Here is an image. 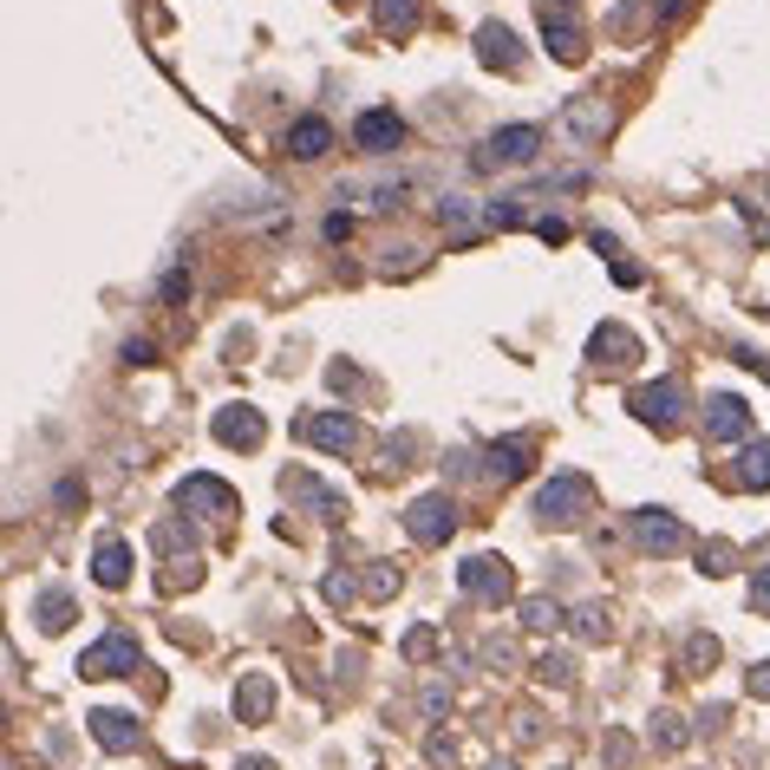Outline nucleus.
Here are the masks:
<instances>
[{
	"label": "nucleus",
	"mask_w": 770,
	"mask_h": 770,
	"mask_svg": "<svg viewBox=\"0 0 770 770\" xmlns=\"http://www.w3.org/2000/svg\"><path fill=\"white\" fill-rule=\"evenodd\" d=\"M536 523L542 529H575V523H588V510H595V484L582 477V470H562V477H549L542 490H536Z\"/></svg>",
	"instance_id": "f257e3e1"
},
{
	"label": "nucleus",
	"mask_w": 770,
	"mask_h": 770,
	"mask_svg": "<svg viewBox=\"0 0 770 770\" xmlns=\"http://www.w3.org/2000/svg\"><path fill=\"white\" fill-rule=\"evenodd\" d=\"M536 150H542V131H536V124H503V131H490V137L470 150V170H477V176H497V170H510V163H536Z\"/></svg>",
	"instance_id": "f03ea898"
},
{
	"label": "nucleus",
	"mask_w": 770,
	"mask_h": 770,
	"mask_svg": "<svg viewBox=\"0 0 770 770\" xmlns=\"http://www.w3.org/2000/svg\"><path fill=\"white\" fill-rule=\"evenodd\" d=\"M457 588H464V601H484V608L516 601V575H510L503 555H464L457 562Z\"/></svg>",
	"instance_id": "7ed1b4c3"
},
{
	"label": "nucleus",
	"mask_w": 770,
	"mask_h": 770,
	"mask_svg": "<svg viewBox=\"0 0 770 770\" xmlns=\"http://www.w3.org/2000/svg\"><path fill=\"white\" fill-rule=\"evenodd\" d=\"M686 405H693V399H686V386H680L673 372H667V379H647V386L634 392V418L653 425V431H680V425H686Z\"/></svg>",
	"instance_id": "20e7f679"
},
{
	"label": "nucleus",
	"mask_w": 770,
	"mask_h": 770,
	"mask_svg": "<svg viewBox=\"0 0 770 770\" xmlns=\"http://www.w3.org/2000/svg\"><path fill=\"white\" fill-rule=\"evenodd\" d=\"M294 431H301V444H314V451H333V457L359 451V438H366L353 412H301V418H294Z\"/></svg>",
	"instance_id": "39448f33"
},
{
	"label": "nucleus",
	"mask_w": 770,
	"mask_h": 770,
	"mask_svg": "<svg viewBox=\"0 0 770 770\" xmlns=\"http://www.w3.org/2000/svg\"><path fill=\"white\" fill-rule=\"evenodd\" d=\"M137 667H144V647H137L131 634H105V640H91L85 660H78L85 680H131Z\"/></svg>",
	"instance_id": "423d86ee"
},
{
	"label": "nucleus",
	"mask_w": 770,
	"mask_h": 770,
	"mask_svg": "<svg viewBox=\"0 0 770 770\" xmlns=\"http://www.w3.org/2000/svg\"><path fill=\"white\" fill-rule=\"evenodd\" d=\"M451 529H457V503H451L444 490H431V497H418V503L405 510V536H412V542H425V549L451 542Z\"/></svg>",
	"instance_id": "0eeeda50"
},
{
	"label": "nucleus",
	"mask_w": 770,
	"mask_h": 770,
	"mask_svg": "<svg viewBox=\"0 0 770 770\" xmlns=\"http://www.w3.org/2000/svg\"><path fill=\"white\" fill-rule=\"evenodd\" d=\"M627 536H634L640 555H673V549H686V523H680L673 510H634V516H627Z\"/></svg>",
	"instance_id": "6e6552de"
},
{
	"label": "nucleus",
	"mask_w": 770,
	"mask_h": 770,
	"mask_svg": "<svg viewBox=\"0 0 770 770\" xmlns=\"http://www.w3.org/2000/svg\"><path fill=\"white\" fill-rule=\"evenodd\" d=\"M706 438L712 444H745L751 438V405L738 392H712L706 399Z\"/></svg>",
	"instance_id": "1a4fd4ad"
},
{
	"label": "nucleus",
	"mask_w": 770,
	"mask_h": 770,
	"mask_svg": "<svg viewBox=\"0 0 770 770\" xmlns=\"http://www.w3.org/2000/svg\"><path fill=\"white\" fill-rule=\"evenodd\" d=\"M176 510H183V516H203V510H209L216 523H229V516H235V490H229L222 477H183V484H176Z\"/></svg>",
	"instance_id": "9d476101"
},
{
	"label": "nucleus",
	"mask_w": 770,
	"mask_h": 770,
	"mask_svg": "<svg viewBox=\"0 0 770 770\" xmlns=\"http://www.w3.org/2000/svg\"><path fill=\"white\" fill-rule=\"evenodd\" d=\"M542 39H549V59H562V65H582V59H588V33H582V20L562 13L555 0L542 7Z\"/></svg>",
	"instance_id": "9b49d317"
},
{
	"label": "nucleus",
	"mask_w": 770,
	"mask_h": 770,
	"mask_svg": "<svg viewBox=\"0 0 770 770\" xmlns=\"http://www.w3.org/2000/svg\"><path fill=\"white\" fill-rule=\"evenodd\" d=\"M353 144H359V150H372V157H392V150L405 144V118H399V111H386V105H372V111H359V118H353Z\"/></svg>",
	"instance_id": "f8f14e48"
},
{
	"label": "nucleus",
	"mask_w": 770,
	"mask_h": 770,
	"mask_svg": "<svg viewBox=\"0 0 770 770\" xmlns=\"http://www.w3.org/2000/svg\"><path fill=\"white\" fill-rule=\"evenodd\" d=\"M209 431H216V444H229V451H255V444L268 438V418H261L255 405H222Z\"/></svg>",
	"instance_id": "ddd939ff"
},
{
	"label": "nucleus",
	"mask_w": 770,
	"mask_h": 770,
	"mask_svg": "<svg viewBox=\"0 0 770 770\" xmlns=\"http://www.w3.org/2000/svg\"><path fill=\"white\" fill-rule=\"evenodd\" d=\"M85 732H91V745H98V751H118V758H124V751H137V738H144V732H137V719H131V712H118V706H98Z\"/></svg>",
	"instance_id": "4468645a"
},
{
	"label": "nucleus",
	"mask_w": 770,
	"mask_h": 770,
	"mask_svg": "<svg viewBox=\"0 0 770 770\" xmlns=\"http://www.w3.org/2000/svg\"><path fill=\"white\" fill-rule=\"evenodd\" d=\"M529 470H536V444L529 438H497L490 457H484V477H497V484H516Z\"/></svg>",
	"instance_id": "2eb2a0df"
},
{
	"label": "nucleus",
	"mask_w": 770,
	"mask_h": 770,
	"mask_svg": "<svg viewBox=\"0 0 770 770\" xmlns=\"http://www.w3.org/2000/svg\"><path fill=\"white\" fill-rule=\"evenodd\" d=\"M477 59H484L490 72H516V65H523V46H516V33H510L503 20H484V26H477Z\"/></svg>",
	"instance_id": "dca6fc26"
},
{
	"label": "nucleus",
	"mask_w": 770,
	"mask_h": 770,
	"mask_svg": "<svg viewBox=\"0 0 770 770\" xmlns=\"http://www.w3.org/2000/svg\"><path fill=\"white\" fill-rule=\"evenodd\" d=\"M627 359H640V340H634L627 327H614V320L595 327V340H588V366L608 372V366H627Z\"/></svg>",
	"instance_id": "f3484780"
},
{
	"label": "nucleus",
	"mask_w": 770,
	"mask_h": 770,
	"mask_svg": "<svg viewBox=\"0 0 770 770\" xmlns=\"http://www.w3.org/2000/svg\"><path fill=\"white\" fill-rule=\"evenodd\" d=\"M91 582H98V588H124V582H131V549H124L118 536H105V542L91 549Z\"/></svg>",
	"instance_id": "a211bd4d"
},
{
	"label": "nucleus",
	"mask_w": 770,
	"mask_h": 770,
	"mask_svg": "<svg viewBox=\"0 0 770 770\" xmlns=\"http://www.w3.org/2000/svg\"><path fill=\"white\" fill-rule=\"evenodd\" d=\"M732 484H738V490H770V438H751V444L732 457Z\"/></svg>",
	"instance_id": "6ab92c4d"
},
{
	"label": "nucleus",
	"mask_w": 770,
	"mask_h": 770,
	"mask_svg": "<svg viewBox=\"0 0 770 770\" xmlns=\"http://www.w3.org/2000/svg\"><path fill=\"white\" fill-rule=\"evenodd\" d=\"M274 712V686L261 680V673H248L242 686H235V719H248V725H261Z\"/></svg>",
	"instance_id": "aec40b11"
},
{
	"label": "nucleus",
	"mask_w": 770,
	"mask_h": 770,
	"mask_svg": "<svg viewBox=\"0 0 770 770\" xmlns=\"http://www.w3.org/2000/svg\"><path fill=\"white\" fill-rule=\"evenodd\" d=\"M288 150H294V157H327V150H333V131H327V118H301V124L288 131Z\"/></svg>",
	"instance_id": "412c9836"
},
{
	"label": "nucleus",
	"mask_w": 770,
	"mask_h": 770,
	"mask_svg": "<svg viewBox=\"0 0 770 770\" xmlns=\"http://www.w3.org/2000/svg\"><path fill=\"white\" fill-rule=\"evenodd\" d=\"M569 627L588 640V647H601V640H614V621H608V608L601 601H582V608H569Z\"/></svg>",
	"instance_id": "4be33fe9"
},
{
	"label": "nucleus",
	"mask_w": 770,
	"mask_h": 770,
	"mask_svg": "<svg viewBox=\"0 0 770 770\" xmlns=\"http://www.w3.org/2000/svg\"><path fill=\"white\" fill-rule=\"evenodd\" d=\"M418 13H425V0H372V20H379L386 33H412Z\"/></svg>",
	"instance_id": "5701e85b"
},
{
	"label": "nucleus",
	"mask_w": 770,
	"mask_h": 770,
	"mask_svg": "<svg viewBox=\"0 0 770 770\" xmlns=\"http://www.w3.org/2000/svg\"><path fill=\"white\" fill-rule=\"evenodd\" d=\"M39 627H46V634H65V627H72V595H65V588H46V595H39Z\"/></svg>",
	"instance_id": "b1692460"
},
{
	"label": "nucleus",
	"mask_w": 770,
	"mask_h": 770,
	"mask_svg": "<svg viewBox=\"0 0 770 770\" xmlns=\"http://www.w3.org/2000/svg\"><path fill=\"white\" fill-rule=\"evenodd\" d=\"M288 484H294V497H301V503H314L320 516H340V490H327L320 477H288Z\"/></svg>",
	"instance_id": "393cba45"
},
{
	"label": "nucleus",
	"mask_w": 770,
	"mask_h": 770,
	"mask_svg": "<svg viewBox=\"0 0 770 770\" xmlns=\"http://www.w3.org/2000/svg\"><path fill=\"white\" fill-rule=\"evenodd\" d=\"M719 660H725V647L712 634H686V673H712Z\"/></svg>",
	"instance_id": "a878e982"
},
{
	"label": "nucleus",
	"mask_w": 770,
	"mask_h": 770,
	"mask_svg": "<svg viewBox=\"0 0 770 770\" xmlns=\"http://www.w3.org/2000/svg\"><path fill=\"white\" fill-rule=\"evenodd\" d=\"M359 595H372V601H386V595H399V569H392V562H379V569H366V575H359Z\"/></svg>",
	"instance_id": "bb28decb"
},
{
	"label": "nucleus",
	"mask_w": 770,
	"mask_h": 770,
	"mask_svg": "<svg viewBox=\"0 0 770 770\" xmlns=\"http://www.w3.org/2000/svg\"><path fill=\"white\" fill-rule=\"evenodd\" d=\"M569 131L601 137V131H608V105H575V111H569Z\"/></svg>",
	"instance_id": "cd10ccee"
},
{
	"label": "nucleus",
	"mask_w": 770,
	"mask_h": 770,
	"mask_svg": "<svg viewBox=\"0 0 770 770\" xmlns=\"http://www.w3.org/2000/svg\"><path fill=\"white\" fill-rule=\"evenodd\" d=\"M516 614H523V627H529V634H549V627H555V614H562V608H555V601H542V595H536V601H523V608H516Z\"/></svg>",
	"instance_id": "c85d7f7f"
},
{
	"label": "nucleus",
	"mask_w": 770,
	"mask_h": 770,
	"mask_svg": "<svg viewBox=\"0 0 770 770\" xmlns=\"http://www.w3.org/2000/svg\"><path fill=\"white\" fill-rule=\"evenodd\" d=\"M732 562H738V549H732V542H706V549H699V569H706V575H725Z\"/></svg>",
	"instance_id": "c756f323"
},
{
	"label": "nucleus",
	"mask_w": 770,
	"mask_h": 770,
	"mask_svg": "<svg viewBox=\"0 0 770 770\" xmlns=\"http://www.w3.org/2000/svg\"><path fill=\"white\" fill-rule=\"evenodd\" d=\"M444 470H451V477H484V457H477L470 444H457V451L444 457Z\"/></svg>",
	"instance_id": "7c9ffc66"
},
{
	"label": "nucleus",
	"mask_w": 770,
	"mask_h": 770,
	"mask_svg": "<svg viewBox=\"0 0 770 770\" xmlns=\"http://www.w3.org/2000/svg\"><path fill=\"white\" fill-rule=\"evenodd\" d=\"M405 660H438V634L431 627H412L405 634Z\"/></svg>",
	"instance_id": "2f4dec72"
},
{
	"label": "nucleus",
	"mask_w": 770,
	"mask_h": 770,
	"mask_svg": "<svg viewBox=\"0 0 770 770\" xmlns=\"http://www.w3.org/2000/svg\"><path fill=\"white\" fill-rule=\"evenodd\" d=\"M569 680H575V660L569 653H549L542 660V686H569Z\"/></svg>",
	"instance_id": "473e14b6"
},
{
	"label": "nucleus",
	"mask_w": 770,
	"mask_h": 770,
	"mask_svg": "<svg viewBox=\"0 0 770 770\" xmlns=\"http://www.w3.org/2000/svg\"><path fill=\"white\" fill-rule=\"evenodd\" d=\"M653 738H660V745L673 751V745H686V738H693V725H680L673 712H660V725H653Z\"/></svg>",
	"instance_id": "72a5a7b5"
},
{
	"label": "nucleus",
	"mask_w": 770,
	"mask_h": 770,
	"mask_svg": "<svg viewBox=\"0 0 770 770\" xmlns=\"http://www.w3.org/2000/svg\"><path fill=\"white\" fill-rule=\"evenodd\" d=\"M412 451H418V438H412V431H392V438H386V464H405Z\"/></svg>",
	"instance_id": "f704fd0d"
},
{
	"label": "nucleus",
	"mask_w": 770,
	"mask_h": 770,
	"mask_svg": "<svg viewBox=\"0 0 770 770\" xmlns=\"http://www.w3.org/2000/svg\"><path fill=\"white\" fill-rule=\"evenodd\" d=\"M484 660H490V667H510V660H516V640H510V634L484 640Z\"/></svg>",
	"instance_id": "c9c22d12"
},
{
	"label": "nucleus",
	"mask_w": 770,
	"mask_h": 770,
	"mask_svg": "<svg viewBox=\"0 0 770 770\" xmlns=\"http://www.w3.org/2000/svg\"><path fill=\"white\" fill-rule=\"evenodd\" d=\"M751 614H770V562L751 575Z\"/></svg>",
	"instance_id": "e433bc0d"
},
{
	"label": "nucleus",
	"mask_w": 770,
	"mask_h": 770,
	"mask_svg": "<svg viewBox=\"0 0 770 770\" xmlns=\"http://www.w3.org/2000/svg\"><path fill=\"white\" fill-rule=\"evenodd\" d=\"M523 216H529V209H523V203H490V222H497V229H516V222H523Z\"/></svg>",
	"instance_id": "4c0bfd02"
},
{
	"label": "nucleus",
	"mask_w": 770,
	"mask_h": 770,
	"mask_svg": "<svg viewBox=\"0 0 770 770\" xmlns=\"http://www.w3.org/2000/svg\"><path fill=\"white\" fill-rule=\"evenodd\" d=\"M438 216H444L451 229H457V222H470V196H464V203H457V196H444V203H438Z\"/></svg>",
	"instance_id": "58836bf2"
},
{
	"label": "nucleus",
	"mask_w": 770,
	"mask_h": 770,
	"mask_svg": "<svg viewBox=\"0 0 770 770\" xmlns=\"http://www.w3.org/2000/svg\"><path fill=\"white\" fill-rule=\"evenodd\" d=\"M150 359H157V346H150V340H131V346H124V366H150Z\"/></svg>",
	"instance_id": "ea45409f"
},
{
	"label": "nucleus",
	"mask_w": 770,
	"mask_h": 770,
	"mask_svg": "<svg viewBox=\"0 0 770 770\" xmlns=\"http://www.w3.org/2000/svg\"><path fill=\"white\" fill-rule=\"evenodd\" d=\"M425 712H431V719H444V712H451V693H444V686H431V693H425Z\"/></svg>",
	"instance_id": "a19ab883"
},
{
	"label": "nucleus",
	"mask_w": 770,
	"mask_h": 770,
	"mask_svg": "<svg viewBox=\"0 0 770 770\" xmlns=\"http://www.w3.org/2000/svg\"><path fill=\"white\" fill-rule=\"evenodd\" d=\"M157 549H183V523H163L157 529Z\"/></svg>",
	"instance_id": "79ce46f5"
},
{
	"label": "nucleus",
	"mask_w": 770,
	"mask_h": 770,
	"mask_svg": "<svg viewBox=\"0 0 770 770\" xmlns=\"http://www.w3.org/2000/svg\"><path fill=\"white\" fill-rule=\"evenodd\" d=\"M751 699H770V660L765 667H751Z\"/></svg>",
	"instance_id": "37998d69"
},
{
	"label": "nucleus",
	"mask_w": 770,
	"mask_h": 770,
	"mask_svg": "<svg viewBox=\"0 0 770 770\" xmlns=\"http://www.w3.org/2000/svg\"><path fill=\"white\" fill-rule=\"evenodd\" d=\"M680 7H686V0H653V13H660V20H673Z\"/></svg>",
	"instance_id": "c03bdc74"
},
{
	"label": "nucleus",
	"mask_w": 770,
	"mask_h": 770,
	"mask_svg": "<svg viewBox=\"0 0 770 770\" xmlns=\"http://www.w3.org/2000/svg\"><path fill=\"white\" fill-rule=\"evenodd\" d=\"M235 770H274V765H268V758H242Z\"/></svg>",
	"instance_id": "a18cd8bd"
}]
</instances>
